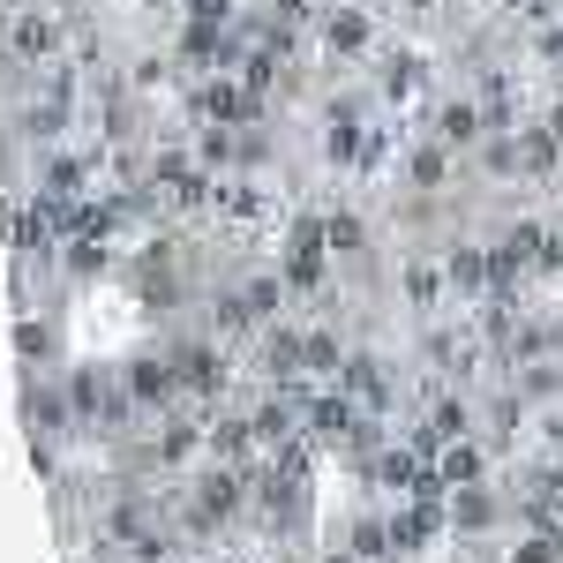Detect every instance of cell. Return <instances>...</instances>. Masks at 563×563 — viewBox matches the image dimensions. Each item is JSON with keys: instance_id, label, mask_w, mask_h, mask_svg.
Returning <instances> with one entry per match:
<instances>
[{"instance_id": "6da1fadb", "label": "cell", "mask_w": 563, "mask_h": 563, "mask_svg": "<svg viewBox=\"0 0 563 563\" xmlns=\"http://www.w3.org/2000/svg\"><path fill=\"white\" fill-rule=\"evenodd\" d=\"M316 31H323V53H339V60H361V53L376 45V15L339 0V8H323V23H316Z\"/></svg>"}, {"instance_id": "7a4b0ae2", "label": "cell", "mask_w": 563, "mask_h": 563, "mask_svg": "<svg viewBox=\"0 0 563 563\" xmlns=\"http://www.w3.org/2000/svg\"><path fill=\"white\" fill-rule=\"evenodd\" d=\"M15 353H23V376H45V368L60 361V323H53L45 308H23V316H15Z\"/></svg>"}, {"instance_id": "3957f363", "label": "cell", "mask_w": 563, "mask_h": 563, "mask_svg": "<svg viewBox=\"0 0 563 563\" xmlns=\"http://www.w3.org/2000/svg\"><path fill=\"white\" fill-rule=\"evenodd\" d=\"M8 45H15L23 60H45V53H53V23H45V15H15V23H8Z\"/></svg>"}, {"instance_id": "277c9868", "label": "cell", "mask_w": 563, "mask_h": 563, "mask_svg": "<svg viewBox=\"0 0 563 563\" xmlns=\"http://www.w3.org/2000/svg\"><path fill=\"white\" fill-rule=\"evenodd\" d=\"M406 8H413V15H429V8H435V0H406Z\"/></svg>"}]
</instances>
